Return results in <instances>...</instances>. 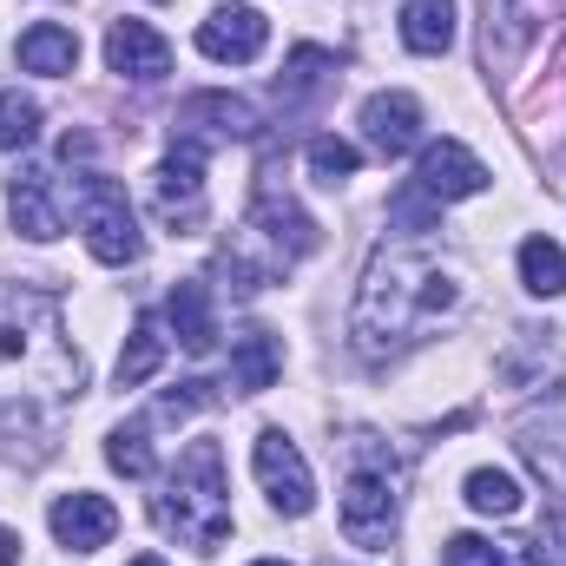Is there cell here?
Masks as SVG:
<instances>
[{
    "label": "cell",
    "mask_w": 566,
    "mask_h": 566,
    "mask_svg": "<svg viewBox=\"0 0 566 566\" xmlns=\"http://www.w3.org/2000/svg\"><path fill=\"white\" fill-rule=\"evenodd\" d=\"M461 303V283L441 258H428L422 244H389L369 258L363 290H356V310H349V343L382 363V356H402L416 349L434 316H448Z\"/></svg>",
    "instance_id": "cell-2"
},
{
    "label": "cell",
    "mask_w": 566,
    "mask_h": 566,
    "mask_svg": "<svg viewBox=\"0 0 566 566\" xmlns=\"http://www.w3.org/2000/svg\"><path fill=\"white\" fill-rule=\"evenodd\" d=\"M126 566H165V560H158V554H139V560H126Z\"/></svg>",
    "instance_id": "cell-31"
},
{
    "label": "cell",
    "mask_w": 566,
    "mask_h": 566,
    "mask_svg": "<svg viewBox=\"0 0 566 566\" xmlns=\"http://www.w3.org/2000/svg\"><path fill=\"white\" fill-rule=\"evenodd\" d=\"M416 185H422L428 205H454V198H474V191H488V165H481V158H474L461 139H434V145H422Z\"/></svg>",
    "instance_id": "cell-10"
},
{
    "label": "cell",
    "mask_w": 566,
    "mask_h": 566,
    "mask_svg": "<svg viewBox=\"0 0 566 566\" xmlns=\"http://www.w3.org/2000/svg\"><path fill=\"white\" fill-rule=\"evenodd\" d=\"M80 349L60 303L40 290H0V428H27L80 396Z\"/></svg>",
    "instance_id": "cell-1"
},
{
    "label": "cell",
    "mask_w": 566,
    "mask_h": 566,
    "mask_svg": "<svg viewBox=\"0 0 566 566\" xmlns=\"http://www.w3.org/2000/svg\"><path fill=\"white\" fill-rule=\"evenodd\" d=\"M151 211L165 231H198L205 224V151L198 145H171L151 171Z\"/></svg>",
    "instance_id": "cell-6"
},
{
    "label": "cell",
    "mask_w": 566,
    "mask_h": 566,
    "mask_svg": "<svg viewBox=\"0 0 566 566\" xmlns=\"http://www.w3.org/2000/svg\"><path fill=\"white\" fill-rule=\"evenodd\" d=\"M363 133H369V145L382 158L416 151L422 145V99L416 93H376V99H363Z\"/></svg>",
    "instance_id": "cell-15"
},
{
    "label": "cell",
    "mask_w": 566,
    "mask_h": 566,
    "mask_svg": "<svg viewBox=\"0 0 566 566\" xmlns=\"http://www.w3.org/2000/svg\"><path fill=\"white\" fill-rule=\"evenodd\" d=\"M329 73H336V53H323V46H296V53H290V66H283V93H290V99H303V93L329 86Z\"/></svg>",
    "instance_id": "cell-28"
},
{
    "label": "cell",
    "mask_w": 566,
    "mask_h": 566,
    "mask_svg": "<svg viewBox=\"0 0 566 566\" xmlns=\"http://www.w3.org/2000/svg\"><path fill=\"white\" fill-rule=\"evenodd\" d=\"M7 211H13V231L20 238H33V244H53L60 231H66V205H60V178L53 171H20L13 185H7Z\"/></svg>",
    "instance_id": "cell-13"
},
{
    "label": "cell",
    "mask_w": 566,
    "mask_h": 566,
    "mask_svg": "<svg viewBox=\"0 0 566 566\" xmlns=\"http://www.w3.org/2000/svg\"><path fill=\"white\" fill-rule=\"evenodd\" d=\"M244 224H251L258 238H271L290 264H296L303 251H316V224H310V211H303L290 191H277V185H271V171H264V185H258V198H251Z\"/></svg>",
    "instance_id": "cell-11"
},
{
    "label": "cell",
    "mask_w": 566,
    "mask_h": 566,
    "mask_svg": "<svg viewBox=\"0 0 566 566\" xmlns=\"http://www.w3.org/2000/svg\"><path fill=\"white\" fill-rule=\"evenodd\" d=\"M205 402H211V396H205V382H178V389L158 402V422H185V416H191V409H205Z\"/></svg>",
    "instance_id": "cell-29"
},
{
    "label": "cell",
    "mask_w": 566,
    "mask_h": 566,
    "mask_svg": "<svg viewBox=\"0 0 566 566\" xmlns=\"http://www.w3.org/2000/svg\"><path fill=\"white\" fill-rule=\"evenodd\" d=\"M13 60H20L27 73H46V80H66V73L80 66V33H73V27H60V20H40V27H27V33H20V46H13Z\"/></svg>",
    "instance_id": "cell-17"
},
{
    "label": "cell",
    "mask_w": 566,
    "mask_h": 566,
    "mask_svg": "<svg viewBox=\"0 0 566 566\" xmlns=\"http://www.w3.org/2000/svg\"><path fill=\"white\" fill-rule=\"evenodd\" d=\"M402 527V494H396V474L389 468H356L343 481V534L349 547H369L382 554Z\"/></svg>",
    "instance_id": "cell-5"
},
{
    "label": "cell",
    "mask_w": 566,
    "mask_h": 566,
    "mask_svg": "<svg viewBox=\"0 0 566 566\" xmlns=\"http://www.w3.org/2000/svg\"><path fill=\"white\" fill-rule=\"evenodd\" d=\"M402 46L448 53L454 46V0H402Z\"/></svg>",
    "instance_id": "cell-20"
},
{
    "label": "cell",
    "mask_w": 566,
    "mask_h": 566,
    "mask_svg": "<svg viewBox=\"0 0 566 566\" xmlns=\"http://www.w3.org/2000/svg\"><path fill=\"white\" fill-rule=\"evenodd\" d=\"M271 40V20L258 7H211L198 20V53L218 60V66H251Z\"/></svg>",
    "instance_id": "cell-9"
},
{
    "label": "cell",
    "mask_w": 566,
    "mask_h": 566,
    "mask_svg": "<svg viewBox=\"0 0 566 566\" xmlns=\"http://www.w3.org/2000/svg\"><path fill=\"white\" fill-rule=\"evenodd\" d=\"M80 231H86V251L99 258V264H139L145 238H139V218H133V205H126V191L113 185V178H86V191H80Z\"/></svg>",
    "instance_id": "cell-4"
},
{
    "label": "cell",
    "mask_w": 566,
    "mask_h": 566,
    "mask_svg": "<svg viewBox=\"0 0 566 566\" xmlns=\"http://www.w3.org/2000/svg\"><path fill=\"white\" fill-rule=\"evenodd\" d=\"M251 468H258V488L271 494V507H277V514L303 521V514L316 507L310 461H303V448H296L283 428H264V434H258V448H251Z\"/></svg>",
    "instance_id": "cell-7"
},
{
    "label": "cell",
    "mask_w": 566,
    "mask_h": 566,
    "mask_svg": "<svg viewBox=\"0 0 566 566\" xmlns=\"http://www.w3.org/2000/svg\"><path fill=\"white\" fill-rule=\"evenodd\" d=\"M46 527H53V541L60 547H73V554H99L113 534H119V507L106 501V494H60L53 501V514H46Z\"/></svg>",
    "instance_id": "cell-14"
},
{
    "label": "cell",
    "mask_w": 566,
    "mask_h": 566,
    "mask_svg": "<svg viewBox=\"0 0 566 566\" xmlns=\"http://www.w3.org/2000/svg\"><path fill=\"white\" fill-rule=\"evenodd\" d=\"M441 566H534L527 541H481V534H454L441 547Z\"/></svg>",
    "instance_id": "cell-21"
},
{
    "label": "cell",
    "mask_w": 566,
    "mask_h": 566,
    "mask_svg": "<svg viewBox=\"0 0 566 566\" xmlns=\"http://www.w3.org/2000/svg\"><path fill=\"white\" fill-rule=\"evenodd\" d=\"M165 323H171V336L191 349V356H211V343H218V316H211V290L198 277H185L171 296H165Z\"/></svg>",
    "instance_id": "cell-16"
},
{
    "label": "cell",
    "mask_w": 566,
    "mask_h": 566,
    "mask_svg": "<svg viewBox=\"0 0 566 566\" xmlns=\"http://www.w3.org/2000/svg\"><path fill=\"white\" fill-rule=\"evenodd\" d=\"M521 283H527L534 296H560L566 290V251L554 238H527V244H521Z\"/></svg>",
    "instance_id": "cell-24"
},
{
    "label": "cell",
    "mask_w": 566,
    "mask_h": 566,
    "mask_svg": "<svg viewBox=\"0 0 566 566\" xmlns=\"http://www.w3.org/2000/svg\"><path fill=\"white\" fill-rule=\"evenodd\" d=\"M0 566H20V534L0 527Z\"/></svg>",
    "instance_id": "cell-30"
},
{
    "label": "cell",
    "mask_w": 566,
    "mask_h": 566,
    "mask_svg": "<svg viewBox=\"0 0 566 566\" xmlns=\"http://www.w3.org/2000/svg\"><path fill=\"white\" fill-rule=\"evenodd\" d=\"M277 369H283V343L271 329H244L231 343V389L238 396H264L277 382Z\"/></svg>",
    "instance_id": "cell-18"
},
{
    "label": "cell",
    "mask_w": 566,
    "mask_h": 566,
    "mask_svg": "<svg viewBox=\"0 0 566 566\" xmlns=\"http://www.w3.org/2000/svg\"><path fill=\"white\" fill-rule=\"evenodd\" d=\"M481 7H488V66H514L541 33L534 7H521V0H481Z\"/></svg>",
    "instance_id": "cell-19"
},
{
    "label": "cell",
    "mask_w": 566,
    "mask_h": 566,
    "mask_svg": "<svg viewBox=\"0 0 566 566\" xmlns=\"http://www.w3.org/2000/svg\"><path fill=\"white\" fill-rule=\"evenodd\" d=\"M303 165H310V178L316 185H343V178H356V165H363V151L349 139H336V133H323V139H310V151H303Z\"/></svg>",
    "instance_id": "cell-25"
},
{
    "label": "cell",
    "mask_w": 566,
    "mask_h": 566,
    "mask_svg": "<svg viewBox=\"0 0 566 566\" xmlns=\"http://www.w3.org/2000/svg\"><path fill=\"white\" fill-rule=\"evenodd\" d=\"M158 363H165V329H158L151 316H139V323H133V336H126V349H119V389L151 382V376H158Z\"/></svg>",
    "instance_id": "cell-22"
},
{
    "label": "cell",
    "mask_w": 566,
    "mask_h": 566,
    "mask_svg": "<svg viewBox=\"0 0 566 566\" xmlns=\"http://www.w3.org/2000/svg\"><path fill=\"white\" fill-rule=\"evenodd\" d=\"M258 566H290V560H258Z\"/></svg>",
    "instance_id": "cell-32"
},
{
    "label": "cell",
    "mask_w": 566,
    "mask_h": 566,
    "mask_svg": "<svg viewBox=\"0 0 566 566\" xmlns=\"http://www.w3.org/2000/svg\"><path fill=\"white\" fill-rule=\"evenodd\" d=\"M468 507L507 521V514H521V481H514L507 468H474V474H468Z\"/></svg>",
    "instance_id": "cell-23"
},
{
    "label": "cell",
    "mask_w": 566,
    "mask_h": 566,
    "mask_svg": "<svg viewBox=\"0 0 566 566\" xmlns=\"http://www.w3.org/2000/svg\"><path fill=\"white\" fill-rule=\"evenodd\" d=\"M106 66L119 80H139V86H158L171 73V46L151 20H113L106 27Z\"/></svg>",
    "instance_id": "cell-12"
},
{
    "label": "cell",
    "mask_w": 566,
    "mask_h": 566,
    "mask_svg": "<svg viewBox=\"0 0 566 566\" xmlns=\"http://www.w3.org/2000/svg\"><path fill=\"white\" fill-rule=\"evenodd\" d=\"M106 461L126 474V481H145L151 474V428L145 422H119L106 434Z\"/></svg>",
    "instance_id": "cell-26"
},
{
    "label": "cell",
    "mask_w": 566,
    "mask_h": 566,
    "mask_svg": "<svg viewBox=\"0 0 566 566\" xmlns=\"http://www.w3.org/2000/svg\"><path fill=\"white\" fill-rule=\"evenodd\" d=\"M151 521L165 534H178L185 547H198V554H211V547L231 541V481H224L218 441H191L178 454V468L151 494Z\"/></svg>",
    "instance_id": "cell-3"
},
{
    "label": "cell",
    "mask_w": 566,
    "mask_h": 566,
    "mask_svg": "<svg viewBox=\"0 0 566 566\" xmlns=\"http://www.w3.org/2000/svg\"><path fill=\"white\" fill-rule=\"evenodd\" d=\"M33 139H40V106L20 86H7L0 93V151H27Z\"/></svg>",
    "instance_id": "cell-27"
},
{
    "label": "cell",
    "mask_w": 566,
    "mask_h": 566,
    "mask_svg": "<svg viewBox=\"0 0 566 566\" xmlns=\"http://www.w3.org/2000/svg\"><path fill=\"white\" fill-rule=\"evenodd\" d=\"M178 139L211 151V145L231 139H258V106L251 99H231V93H198L178 106Z\"/></svg>",
    "instance_id": "cell-8"
}]
</instances>
